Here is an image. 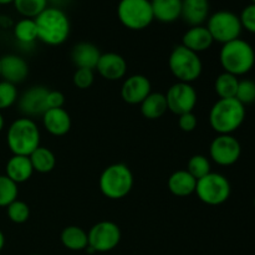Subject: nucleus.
Segmentation results:
<instances>
[{"label": "nucleus", "instance_id": "nucleus-1", "mask_svg": "<svg viewBox=\"0 0 255 255\" xmlns=\"http://www.w3.org/2000/svg\"><path fill=\"white\" fill-rule=\"evenodd\" d=\"M37 40L49 46L62 45L70 36L71 24L64 9L47 6L39 16L35 17Z\"/></svg>", "mask_w": 255, "mask_h": 255}, {"label": "nucleus", "instance_id": "nucleus-2", "mask_svg": "<svg viewBox=\"0 0 255 255\" xmlns=\"http://www.w3.org/2000/svg\"><path fill=\"white\" fill-rule=\"evenodd\" d=\"M246 106L233 99H219L209 111V125L218 134H233L246 120Z\"/></svg>", "mask_w": 255, "mask_h": 255}, {"label": "nucleus", "instance_id": "nucleus-3", "mask_svg": "<svg viewBox=\"0 0 255 255\" xmlns=\"http://www.w3.org/2000/svg\"><path fill=\"white\" fill-rule=\"evenodd\" d=\"M219 61L226 72L239 77L252 71L255 65L254 47L243 39H236L223 44Z\"/></svg>", "mask_w": 255, "mask_h": 255}, {"label": "nucleus", "instance_id": "nucleus-4", "mask_svg": "<svg viewBox=\"0 0 255 255\" xmlns=\"http://www.w3.org/2000/svg\"><path fill=\"white\" fill-rule=\"evenodd\" d=\"M6 144L12 154L29 157L40 146V129L36 122L29 117L15 120L7 128Z\"/></svg>", "mask_w": 255, "mask_h": 255}, {"label": "nucleus", "instance_id": "nucleus-5", "mask_svg": "<svg viewBox=\"0 0 255 255\" xmlns=\"http://www.w3.org/2000/svg\"><path fill=\"white\" fill-rule=\"evenodd\" d=\"M133 173L125 163H114L102 171L99 179L101 193L106 198L122 199L133 188Z\"/></svg>", "mask_w": 255, "mask_h": 255}, {"label": "nucleus", "instance_id": "nucleus-6", "mask_svg": "<svg viewBox=\"0 0 255 255\" xmlns=\"http://www.w3.org/2000/svg\"><path fill=\"white\" fill-rule=\"evenodd\" d=\"M168 67L179 82L187 84L197 81L203 71V64L199 54L187 49L182 44L172 50L168 59Z\"/></svg>", "mask_w": 255, "mask_h": 255}, {"label": "nucleus", "instance_id": "nucleus-7", "mask_svg": "<svg viewBox=\"0 0 255 255\" xmlns=\"http://www.w3.org/2000/svg\"><path fill=\"white\" fill-rule=\"evenodd\" d=\"M117 17L129 30H143L154 20L151 0H120Z\"/></svg>", "mask_w": 255, "mask_h": 255}, {"label": "nucleus", "instance_id": "nucleus-8", "mask_svg": "<svg viewBox=\"0 0 255 255\" xmlns=\"http://www.w3.org/2000/svg\"><path fill=\"white\" fill-rule=\"evenodd\" d=\"M198 199L208 206H221L226 203L232 193L231 182L226 176L211 172L197 181L196 191Z\"/></svg>", "mask_w": 255, "mask_h": 255}, {"label": "nucleus", "instance_id": "nucleus-9", "mask_svg": "<svg viewBox=\"0 0 255 255\" xmlns=\"http://www.w3.org/2000/svg\"><path fill=\"white\" fill-rule=\"evenodd\" d=\"M206 26L214 41L221 42L222 45L239 39L243 31L239 15L231 10H219L209 15Z\"/></svg>", "mask_w": 255, "mask_h": 255}, {"label": "nucleus", "instance_id": "nucleus-10", "mask_svg": "<svg viewBox=\"0 0 255 255\" xmlns=\"http://www.w3.org/2000/svg\"><path fill=\"white\" fill-rule=\"evenodd\" d=\"M89 247L95 253H106L114 251L122 238L121 229L111 221H102L92 226L89 233Z\"/></svg>", "mask_w": 255, "mask_h": 255}, {"label": "nucleus", "instance_id": "nucleus-11", "mask_svg": "<svg viewBox=\"0 0 255 255\" xmlns=\"http://www.w3.org/2000/svg\"><path fill=\"white\" fill-rule=\"evenodd\" d=\"M242 144L233 134H218L209 146V157L222 167L233 166L239 161Z\"/></svg>", "mask_w": 255, "mask_h": 255}, {"label": "nucleus", "instance_id": "nucleus-12", "mask_svg": "<svg viewBox=\"0 0 255 255\" xmlns=\"http://www.w3.org/2000/svg\"><path fill=\"white\" fill-rule=\"evenodd\" d=\"M164 96H166L168 110L177 116L187 114V112H193L197 105V99H198L193 85L179 81L172 85L167 90V94H164Z\"/></svg>", "mask_w": 255, "mask_h": 255}, {"label": "nucleus", "instance_id": "nucleus-13", "mask_svg": "<svg viewBox=\"0 0 255 255\" xmlns=\"http://www.w3.org/2000/svg\"><path fill=\"white\" fill-rule=\"evenodd\" d=\"M49 94V89L41 85L31 86L26 91L22 92L21 96L17 99L19 111L24 115V117L34 119L41 116L47 111L46 97Z\"/></svg>", "mask_w": 255, "mask_h": 255}, {"label": "nucleus", "instance_id": "nucleus-14", "mask_svg": "<svg viewBox=\"0 0 255 255\" xmlns=\"http://www.w3.org/2000/svg\"><path fill=\"white\" fill-rule=\"evenodd\" d=\"M152 92L151 81L144 75H132L127 77L121 87V97L129 105H141Z\"/></svg>", "mask_w": 255, "mask_h": 255}, {"label": "nucleus", "instance_id": "nucleus-15", "mask_svg": "<svg viewBox=\"0 0 255 255\" xmlns=\"http://www.w3.org/2000/svg\"><path fill=\"white\" fill-rule=\"evenodd\" d=\"M97 72L109 81H117L124 79L127 72V62L116 52H105L97 62Z\"/></svg>", "mask_w": 255, "mask_h": 255}, {"label": "nucleus", "instance_id": "nucleus-16", "mask_svg": "<svg viewBox=\"0 0 255 255\" xmlns=\"http://www.w3.org/2000/svg\"><path fill=\"white\" fill-rule=\"evenodd\" d=\"M1 79L10 84H21L29 75V65L19 55L9 54L0 57Z\"/></svg>", "mask_w": 255, "mask_h": 255}, {"label": "nucleus", "instance_id": "nucleus-17", "mask_svg": "<svg viewBox=\"0 0 255 255\" xmlns=\"http://www.w3.org/2000/svg\"><path fill=\"white\" fill-rule=\"evenodd\" d=\"M41 119L44 128L52 136H65L71 129V117L64 107L47 110Z\"/></svg>", "mask_w": 255, "mask_h": 255}, {"label": "nucleus", "instance_id": "nucleus-18", "mask_svg": "<svg viewBox=\"0 0 255 255\" xmlns=\"http://www.w3.org/2000/svg\"><path fill=\"white\" fill-rule=\"evenodd\" d=\"M181 17L189 27L203 25L209 17V0H182Z\"/></svg>", "mask_w": 255, "mask_h": 255}, {"label": "nucleus", "instance_id": "nucleus-19", "mask_svg": "<svg viewBox=\"0 0 255 255\" xmlns=\"http://www.w3.org/2000/svg\"><path fill=\"white\" fill-rule=\"evenodd\" d=\"M213 37L206 25L191 26L182 37V45L197 54L208 50L213 45Z\"/></svg>", "mask_w": 255, "mask_h": 255}, {"label": "nucleus", "instance_id": "nucleus-20", "mask_svg": "<svg viewBox=\"0 0 255 255\" xmlns=\"http://www.w3.org/2000/svg\"><path fill=\"white\" fill-rule=\"evenodd\" d=\"M100 56H101V52L99 47L91 42H79L72 47L71 60L77 69L95 70Z\"/></svg>", "mask_w": 255, "mask_h": 255}, {"label": "nucleus", "instance_id": "nucleus-21", "mask_svg": "<svg viewBox=\"0 0 255 255\" xmlns=\"http://www.w3.org/2000/svg\"><path fill=\"white\" fill-rule=\"evenodd\" d=\"M32 173H34V168L27 156L12 154L5 166V176L9 177L16 184L29 181Z\"/></svg>", "mask_w": 255, "mask_h": 255}, {"label": "nucleus", "instance_id": "nucleus-22", "mask_svg": "<svg viewBox=\"0 0 255 255\" xmlns=\"http://www.w3.org/2000/svg\"><path fill=\"white\" fill-rule=\"evenodd\" d=\"M169 192L177 197H188L194 193L197 179L187 169H179L169 176L167 182Z\"/></svg>", "mask_w": 255, "mask_h": 255}, {"label": "nucleus", "instance_id": "nucleus-23", "mask_svg": "<svg viewBox=\"0 0 255 255\" xmlns=\"http://www.w3.org/2000/svg\"><path fill=\"white\" fill-rule=\"evenodd\" d=\"M153 17L164 24L181 19L182 0H151Z\"/></svg>", "mask_w": 255, "mask_h": 255}, {"label": "nucleus", "instance_id": "nucleus-24", "mask_svg": "<svg viewBox=\"0 0 255 255\" xmlns=\"http://www.w3.org/2000/svg\"><path fill=\"white\" fill-rule=\"evenodd\" d=\"M139 106L142 116L147 120L161 119L168 110L166 96L161 92H151Z\"/></svg>", "mask_w": 255, "mask_h": 255}, {"label": "nucleus", "instance_id": "nucleus-25", "mask_svg": "<svg viewBox=\"0 0 255 255\" xmlns=\"http://www.w3.org/2000/svg\"><path fill=\"white\" fill-rule=\"evenodd\" d=\"M61 239L62 246L69 251L80 252L85 251L89 247V237L87 233L82 228L77 226H69L64 228L61 232Z\"/></svg>", "mask_w": 255, "mask_h": 255}, {"label": "nucleus", "instance_id": "nucleus-26", "mask_svg": "<svg viewBox=\"0 0 255 255\" xmlns=\"http://www.w3.org/2000/svg\"><path fill=\"white\" fill-rule=\"evenodd\" d=\"M29 158L31 161L34 172H39V173H49L56 166V157L54 152L47 147L39 146L30 154Z\"/></svg>", "mask_w": 255, "mask_h": 255}, {"label": "nucleus", "instance_id": "nucleus-27", "mask_svg": "<svg viewBox=\"0 0 255 255\" xmlns=\"http://www.w3.org/2000/svg\"><path fill=\"white\" fill-rule=\"evenodd\" d=\"M14 36L21 45H31L37 40V27L35 19L22 17L14 25Z\"/></svg>", "mask_w": 255, "mask_h": 255}, {"label": "nucleus", "instance_id": "nucleus-28", "mask_svg": "<svg viewBox=\"0 0 255 255\" xmlns=\"http://www.w3.org/2000/svg\"><path fill=\"white\" fill-rule=\"evenodd\" d=\"M239 77L229 74V72H222L218 75L214 82V90L218 95L219 99H233L236 97L237 90H238Z\"/></svg>", "mask_w": 255, "mask_h": 255}, {"label": "nucleus", "instance_id": "nucleus-29", "mask_svg": "<svg viewBox=\"0 0 255 255\" xmlns=\"http://www.w3.org/2000/svg\"><path fill=\"white\" fill-rule=\"evenodd\" d=\"M12 4L15 10L27 19H35L49 6L47 0H14Z\"/></svg>", "mask_w": 255, "mask_h": 255}, {"label": "nucleus", "instance_id": "nucleus-30", "mask_svg": "<svg viewBox=\"0 0 255 255\" xmlns=\"http://www.w3.org/2000/svg\"><path fill=\"white\" fill-rule=\"evenodd\" d=\"M17 184L5 174H0V207L6 208L10 203L17 199Z\"/></svg>", "mask_w": 255, "mask_h": 255}, {"label": "nucleus", "instance_id": "nucleus-31", "mask_svg": "<svg viewBox=\"0 0 255 255\" xmlns=\"http://www.w3.org/2000/svg\"><path fill=\"white\" fill-rule=\"evenodd\" d=\"M187 171L198 181L202 177L211 173V161L203 154H194L189 158L187 164Z\"/></svg>", "mask_w": 255, "mask_h": 255}, {"label": "nucleus", "instance_id": "nucleus-32", "mask_svg": "<svg viewBox=\"0 0 255 255\" xmlns=\"http://www.w3.org/2000/svg\"><path fill=\"white\" fill-rule=\"evenodd\" d=\"M7 218L15 224H22L30 218V208L25 202L14 201L6 207Z\"/></svg>", "mask_w": 255, "mask_h": 255}, {"label": "nucleus", "instance_id": "nucleus-33", "mask_svg": "<svg viewBox=\"0 0 255 255\" xmlns=\"http://www.w3.org/2000/svg\"><path fill=\"white\" fill-rule=\"evenodd\" d=\"M19 94H17L16 85L10 82L0 81V111L10 109L15 102H17Z\"/></svg>", "mask_w": 255, "mask_h": 255}, {"label": "nucleus", "instance_id": "nucleus-34", "mask_svg": "<svg viewBox=\"0 0 255 255\" xmlns=\"http://www.w3.org/2000/svg\"><path fill=\"white\" fill-rule=\"evenodd\" d=\"M236 99L244 106L252 105L255 102V81L249 79L239 80L238 90H237Z\"/></svg>", "mask_w": 255, "mask_h": 255}, {"label": "nucleus", "instance_id": "nucleus-35", "mask_svg": "<svg viewBox=\"0 0 255 255\" xmlns=\"http://www.w3.org/2000/svg\"><path fill=\"white\" fill-rule=\"evenodd\" d=\"M95 81L94 70L91 69H76L72 76V82L80 90H87L92 86Z\"/></svg>", "mask_w": 255, "mask_h": 255}, {"label": "nucleus", "instance_id": "nucleus-36", "mask_svg": "<svg viewBox=\"0 0 255 255\" xmlns=\"http://www.w3.org/2000/svg\"><path fill=\"white\" fill-rule=\"evenodd\" d=\"M239 19H241L243 29L252 32V34H255V4L247 5L242 10L241 15H239Z\"/></svg>", "mask_w": 255, "mask_h": 255}, {"label": "nucleus", "instance_id": "nucleus-37", "mask_svg": "<svg viewBox=\"0 0 255 255\" xmlns=\"http://www.w3.org/2000/svg\"><path fill=\"white\" fill-rule=\"evenodd\" d=\"M198 125V120L193 112H187V114L179 115L178 116V126L182 131L192 132L196 129Z\"/></svg>", "mask_w": 255, "mask_h": 255}, {"label": "nucleus", "instance_id": "nucleus-38", "mask_svg": "<svg viewBox=\"0 0 255 255\" xmlns=\"http://www.w3.org/2000/svg\"><path fill=\"white\" fill-rule=\"evenodd\" d=\"M47 110L50 109H62L65 105V96L61 91L57 90H49L46 97Z\"/></svg>", "mask_w": 255, "mask_h": 255}, {"label": "nucleus", "instance_id": "nucleus-39", "mask_svg": "<svg viewBox=\"0 0 255 255\" xmlns=\"http://www.w3.org/2000/svg\"><path fill=\"white\" fill-rule=\"evenodd\" d=\"M49 4H51L50 6H54V7H59V9H62L64 6H66L71 0H47Z\"/></svg>", "mask_w": 255, "mask_h": 255}, {"label": "nucleus", "instance_id": "nucleus-40", "mask_svg": "<svg viewBox=\"0 0 255 255\" xmlns=\"http://www.w3.org/2000/svg\"><path fill=\"white\" fill-rule=\"evenodd\" d=\"M4 246H5V236H4V233L0 231V252L2 251Z\"/></svg>", "mask_w": 255, "mask_h": 255}, {"label": "nucleus", "instance_id": "nucleus-41", "mask_svg": "<svg viewBox=\"0 0 255 255\" xmlns=\"http://www.w3.org/2000/svg\"><path fill=\"white\" fill-rule=\"evenodd\" d=\"M4 126H5V120H4V116H2V114L0 112V132L4 129Z\"/></svg>", "mask_w": 255, "mask_h": 255}, {"label": "nucleus", "instance_id": "nucleus-42", "mask_svg": "<svg viewBox=\"0 0 255 255\" xmlns=\"http://www.w3.org/2000/svg\"><path fill=\"white\" fill-rule=\"evenodd\" d=\"M14 0H0V5H7V4H12Z\"/></svg>", "mask_w": 255, "mask_h": 255}, {"label": "nucleus", "instance_id": "nucleus-43", "mask_svg": "<svg viewBox=\"0 0 255 255\" xmlns=\"http://www.w3.org/2000/svg\"><path fill=\"white\" fill-rule=\"evenodd\" d=\"M0 79H1V64H0Z\"/></svg>", "mask_w": 255, "mask_h": 255}, {"label": "nucleus", "instance_id": "nucleus-44", "mask_svg": "<svg viewBox=\"0 0 255 255\" xmlns=\"http://www.w3.org/2000/svg\"><path fill=\"white\" fill-rule=\"evenodd\" d=\"M252 1V4H255V0H251Z\"/></svg>", "mask_w": 255, "mask_h": 255}, {"label": "nucleus", "instance_id": "nucleus-45", "mask_svg": "<svg viewBox=\"0 0 255 255\" xmlns=\"http://www.w3.org/2000/svg\"><path fill=\"white\" fill-rule=\"evenodd\" d=\"M30 255H40V254H30Z\"/></svg>", "mask_w": 255, "mask_h": 255}, {"label": "nucleus", "instance_id": "nucleus-46", "mask_svg": "<svg viewBox=\"0 0 255 255\" xmlns=\"http://www.w3.org/2000/svg\"><path fill=\"white\" fill-rule=\"evenodd\" d=\"M254 207H255V198H254Z\"/></svg>", "mask_w": 255, "mask_h": 255}]
</instances>
